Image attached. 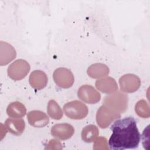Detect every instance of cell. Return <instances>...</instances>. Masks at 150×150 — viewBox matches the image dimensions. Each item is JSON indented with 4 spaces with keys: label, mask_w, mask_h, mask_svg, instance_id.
<instances>
[{
    "label": "cell",
    "mask_w": 150,
    "mask_h": 150,
    "mask_svg": "<svg viewBox=\"0 0 150 150\" xmlns=\"http://www.w3.org/2000/svg\"><path fill=\"white\" fill-rule=\"evenodd\" d=\"M135 110L137 114L142 118H149L150 116L149 105L144 100H141L137 102Z\"/></svg>",
    "instance_id": "ac0fdd59"
},
{
    "label": "cell",
    "mask_w": 150,
    "mask_h": 150,
    "mask_svg": "<svg viewBox=\"0 0 150 150\" xmlns=\"http://www.w3.org/2000/svg\"><path fill=\"white\" fill-rule=\"evenodd\" d=\"M78 97L88 104H96L101 98L100 94L91 86L84 85L79 88Z\"/></svg>",
    "instance_id": "ba28073f"
},
{
    "label": "cell",
    "mask_w": 150,
    "mask_h": 150,
    "mask_svg": "<svg viewBox=\"0 0 150 150\" xmlns=\"http://www.w3.org/2000/svg\"><path fill=\"white\" fill-rule=\"evenodd\" d=\"M47 112L50 117L54 120H60L63 116V112L58 104L53 100L49 101Z\"/></svg>",
    "instance_id": "e0dca14e"
},
{
    "label": "cell",
    "mask_w": 150,
    "mask_h": 150,
    "mask_svg": "<svg viewBox=\"0 0 150 150\" xmlns=\"http://www.w3.org/2000/svg\"><path fill=\"white\" fill-rule=\"evenodd\" d=\"M53 79L57 86L63 88L71 87L74 82L72 73L66 68L57 69L53 73Z\"/></svg>",
    "instance_id": "8992f818"
},
{
    "label": "cell",
    "mask_w": 150,
    "mask_h": 150,
    "mask_svg": "<svg viewBox=\"0 0 150 150\" xmlns=\"http://www.w3.org/2000/svg\"><path fill=\"white\" fill-rule=\"evenodd\" d=\"M94 145L93 146V149H107V140L105 138L103 137H100L98 139H96V140L94 141Z\"/></svg>",
    "instance_id": "ffe728a7"
},
{
    "label": "cell",
    "mask_w": 150,
    "mask_h": 150,
    "mask_svg": "<svg viewBox=\"0 0 150 150\" xmlns=\"http://www.w3.org/2000/svg\"><path fill=\"white\" fill-rule=\"evenodd\" d=\"M30 70L29 64L24 60L19 59L11 64L8 69L9 77L15 80L24 78Z\"/></svg>",
    "instance_id": "5b68a950"
},
{
    "label": "cell",
    "mask_w": 150,
    "mask_h": 150,
    "mask_svg": "<svg viewBox=\"0 0 150 150\" xmlns=\"http://www.w3.org/2000/svg\"><path fill=\"white\" fill-rule=\"evenodd\" d=\"M127 96L120 93L111 94L107 96L103 100V105L119 113L125 112L127 108Z\"/></svg>",
    "instance_id": "3957f363"
},
{
    "label": "cell",
    "mask_w": 150,
    "mask_h": 150,
    "mask_svg": "<svg viewBox=\"0 0 150 150\" xmlns=\"http://www.w3.org/2000/svg\"><path fill=\"white\" fill-rule=\"evenodd\" d=\"M96 86L98 90L105 93L114 92L118 88L115 80L111 77H107L97 80Z\"/></svg>",
    "instance_id": "4fadbf2b"
},
{
    "label": "cell",
    "mask_w": 150,
    "mask_h": 150,
    "mask_svg": "<svg viewBox=\"0 0 150 150\" xmlns=\"http://www.w3.org/2000/svg\"><path fill=\"white\" fill-rule=\"evenodd\" d=\"M74 132L73 126L67 123L57 124L51 128L52 135L62 140H66L70 138Z\"/></svg>",
    "instance_id": "9c48e42d"
},
{
    "label": "cell",
    "mask_w": 150,
    "mask_h": 150,
    "mask_svg": "<svg viewBox=\"0 0 150 150\" xmlns=\"http://www.w3.org/2000/svg\"><path fill=\"white\" fill-rule=\"evenodd\" d=\"M64 112L67 117L73 120H81L88 114V108L83 103L74 100L64 104Z\"/></svg>",
    "instance_id": "7a4b0ae2"
},
{
    "label": "cell",
    "mask_w": 150,
    "mask_h": 150,
    "mask_svg": "<svg viewBox=\"0 0 150 150\" xmlns=\"http://www.w3.org/2000/svg\"><path fill=\"white\" fill-rule=\"evenodd\" d=\"M109 73L108 67L104 64L96 63L88 67L87 73L92 78L97 79L107 76Z\"/></svg>",
    "instance_id": "9a60e30c"
},
{
    "label": "cell",
    "mask_w": 150,
    "mask_h": 150,
    "mask_svg": "<svg viewBox=\"0 0 150 150\" xmlns=\"http://www.w3.org/2000/svg\"><path fill=\"white\" fill-rule=\"evenodd\" d=\"M98 135V129L94 125H89L84 127L81 132V138L86 142H94Z\"/></svg>",
    "instance_id": "2e32d148"
},
{
    "label": "cell",
    "mask_w": 150,
    "mask_h": 150,
    "mask_svg": "<svg viewBox=\"0 0 150 150\" xmlns=\"http://www.w3.org/2000/svg\"><path fill=\"white\" fill-rule=\"evenodd\" d=\"M120 117L119 112L114 110L103 105L97 111L96 115V120L98 125L102 128H107L111 122Z\"/></svg>",
    "instance_id": "277c9868"
},
{
    "label": "cell",
    "mask_w": 150,
    "mask_h": 150,
    "mask_svg": "<svg viewBox=\"0 0 150 150\" xmlns=\"http://www.w3.org/2000/svg\"><path fill=\"white\" fill-rule=\"evenodd\" d=\"M142 144L144 148L146 149H149V125H148L146 128L144 129L142 135Z\"/></svg>",
    "instance_id": "d6986e66"
},
{
    "label": "cell",
    "mask_w": 150,
    "mask_h": 150,
    "mask_svg": "<svg viewBox=\"0 0 150 150\" xmlns=\"http://www.w3.org/2000/svg\"><path fill=\"white\" fill-rule=\"evenodd\" d=\"M5 127L7 131L15 135H21L25 127V121L22 119L8 118L5 122Z\"/></svg>",
    "instance_id": "8fae6325"
},
{
    "label": "cell",
    "mask_w": 150,
    "mask_h": 150,
    "mask_svg": "<svg viewBox=\"0 0 150 150\" xmlns=\"http://www.w3.org/2000/svg\"><path fill=\"white\" fill-rule=\"evenodd\" d=\"M121 90L127 93L137 91L140 87L139 78L133 74H127L122 76L119 80Z\"/></svg>",
    "instance_id": "52a82bcc"
},
{
    "label": "cell",
    "mask_w": 150,
    "mask_h": 150,
    "mask_svg": "<svg viewBox=\"0 0 150 150\" xmlns=\"http://www.w3.org/2000/svg\"><path fill=\"white\" fill-rule=\"evenodd\" d=\"M6 112L8 116L11 117L20 118L26 114V109L23 104L15 101L9 104L6 109Z\"/></svg>",
    "instance_id": "5bb4252c"
},
{
    "label": "cell",
    "mask_w": 150,
    "mask_h": 150,
    "mask_svg": "<svg viewBox=\"0 0 150 150\" xmlns=\"http://www.w3.org/2000/svg\"><path fill=\"white\" fill-rule=\"evenodd\" d=\"M47 77L46 74L39 70H35L30 74L29 83L32 87L40 90L44 88L47 84Z\"/></svg>",
    "instance_id": "7c38bea8"
},
{
    "label": "cell",
    "mask_w": 150,
    "mask_h": 150,
    "mask_svg": "<svg viewBox=\"0 0 150 150\" xmlns=\"http://www.w3.org/2000/svg\"><path fill=\"white\" fill-rule=\"evenodd\" d=\"M27 118L29 123L35 127H43L49 122L47 115L45 112L38 110L30 111L28 114Z\"/></svg>",
    "instance_id": "30bf717a"
},
{
    "label": "cell",
    "mask_w": 150,
    "mask_h": 150,
    "mask_svg": "<svg viewBox=\"0 0 150 150\" xmlns=\"http://www.w3.org/2000/svg\"><path fill=\"white\" fill-rule=\"evenodd\" d=\"M112 134L108 140L111 149L123 150L138 148L141 134L137 121L131 117L116 120L111 125Z\"/></svg>",
    "instance_id": "6da1fadb"
}]
</instances>
